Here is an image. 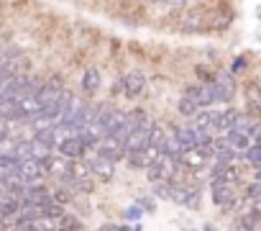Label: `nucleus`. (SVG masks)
<instances>
[{
  "mask_svg": "<svg viewBox=\"0 0 261 231\" xmlns=\"http://www.w3.org/2000/svg\"><path fill=\"white\" fill-rule=\"evenodd\" d=\"M210 159H213V149H210V144H195V147H190V149H182V154H179L177 162H182L187 170L200 172L202 167H207Z\"/></svg>",
  "mask_w": 261,
  "mask_h": 231,
  "instance_id": "obj_1",
  "label": "nucleus"
},
{
  "mask_svg": "<svg viewBox=\"0 0 261 231\" xmlns=\"http://www.w3.org/2000/svg\"><path fill=\"white\" fill-rule=\"evenodd\" d=\"M95 152H97L100 157L113 159V162H120V159L125 157L123 139H118V136H113V134H102V136L97 139V144H95Z\"/></svg>",
  "mask_w": 261,
  "mask_h": 231,
  "instance_id": "obj_2",
  "label": "nucleus"
},
{
  "mask_svg": "<svg viewBox=\"0 0 261 231\" xmlns=\"http://www.w3.org/2000/svg\"><path fill=\"white\" fill-rule=\"evenodd\" d=\"M172 200L190 208V211H197L202 205V195H200V188L195 185H174L172 188Z\"/></svg>",
  "mask_w": 261,
  "mask_h": 231,
  "instance_id": "obj_3",
  "label": "nucleus"
},
{
  "mask_svg": "<svg viewBox=\"0 0 261 231\" xmlns=\"http://www.w3.org/2000/svg\"><path fill=\"white\" fill-rule=\"evenodd\" d=\"M16 170H18V175H21V180H23L26 185H31V182H41V180L46 177L44 165H41V159H36V157H26V159H21V162L16 165Z\"/></svg>",
  "mask_w": 261,
  "mask_h": 231,
  "instance_id": "obj_4",
  "label": "nucleus"
},
{
  "mask_svg": "<svg viewBox=\"0 0 261 231\" xmlns=\"http://www.w3.org/2000/svg\"><path fill=\"white\" fill-rule=\"evenodd\" d=\"M213 90H215V103H230L236 98V80L230 72H220L213 77Z\"/></svg>",
  "mask_w": 261,
  "mask_h": 231,
  "instance_id": "obj_5",
  "label": "nucleus"
},
{
  "mask_svg": "<svg viewBox=\"0 0 261 231\" xmlns=\"http://www.w3.org/2000/svg\"><path fill=\"white\" fill-rule=\"evenodd\" d=\"M213 203L220 208H233L238 203V195L233 190V182L225 180H213Z\"/></svg>",
  "mask_w": 261,
  "mask_h": 231,
  "instance_id": "obj_6",
  "label": "nucleus"
},
{
  "mask_svg": "<svg viewBox=\"0 0 261 231\" xmlns=\"http://www.w3.org/2000/svg\"><path fill=\"white\" fill-rule=\"evenodd\" d=\"M187 98H192L200 108H210L215 103V90H213V82H200V85H190L185 90Z\"/></svg>",
  "mask_w": 261,
  "mask_h": 231,
  "instance_id": "obj_7",
  "label": "nucleus"
},
{
  "mask_svg": "<svg viewBox=\"0 0 261 231\" xmlns=\"http://www.w3.org/2000/svg\"><path fill=\"white\" fill-rule=\"evenodd\" d=\"M41 165H44V172H46L49 177H59V180L67 177V170H69V159H67V157L49 152V154L41 159Z\"/></svg>",
  "mask_w": 261,
  "mask_h": 231,
  "instance_id": "obj_8",
  "label": "nucleus"
},
{
  "mask_svg": "<svg viewBox=\"0 0 261 231\" xmlns=\"http://www.w3.org/2000/svg\"><path fill=\"white\" fill-rule=\"evenodd\" d=\"M123 90H125L128 98L144 95V90H146V75H144L141 70H130V72L123 77Z\"/></svg>",
  "mask_w": 261,
  "mask_h": 231,
  "instance_id": "obj_9",
  "label": "nucleus"
},
{
  "mask_svg": "<svg viewBox=\"0 0 261 231\" xmlns=\"http://www.w3.org/2000/svg\"><path fill=\"white\" fill-rule=\"evenodd\" d=\"M62 82L54 77V80H49V82H41V87H39V93H36V98H39V103H41V110L44 108H49V105H54L57 100H59V95H62Z\"/></svg>",
  "mask_w": 261,
  "mask_h": 231,
  "instance_id": "obj_10",
  "label": "nucleus"
},
{
  "mask_svg": "<svg viewBox=\"0 0 261 231\" xmlns=\"http://www.w3.org/2000/svg\"><path fill=\"white\" fill-rule=\"evenodd\" d=\"M57 149H59V154L67 157V159H77V157L85 154V144H82V139H80L77 134L59 139V142H57Z\"/></svg>",
  "mask_w": 261,
  "mask_h": 231,
  "instance_id": "obj_11",
  "label": "nucleus"
},
{
  "mask_svg": "<svg viewBox=\"0 0 261 231\" xmlns=\"http://www.w3.org/2000/svg\"><path fill=\"white\" fill-rule=\"evenodd\" d=\"M90 170H92V177H97V180H102V182H110L113 175H115V162L108 159V157H100V154H97V157L92 159Z\"/></svg>",
  "mask_w": 261,
  "mask_h": 231,
  "instance_id": "obj_12",
  "label": "nucleus"
},
{
  "mask_svg": "<svg viewBox=\"0 0 261 231\" xmlns=\"http://www.w3.org/2000/svg\"><path fill=\"white\" fill-rule=\"evenodd\" d=\"M21 198L29 200V203H49L51 200V190L44 188L41 182H31V185H23Z\"/></svg>",
  "mask_w": 261,
  "mask_h": 231,
  "instance_id": "obj_13",
  "label": "nucleus"
},
{
  "mask_svg": "<svg viewBox=\"0 0 261 231\" xmlns=\"http://www.w3.org/2000/svg\"><path fill=\"white\" fill-rule=\"evenodd\" d=\"M238 119H241V110H236V108H225L223 113L215 115V131H218L220 136H225V134L236 126Z\"/></svg>",
  "mask_w": 261,
  "mask_h": 231,
  "instance_id": "obj_14",
  "label": "nucleus"
},
{
  "mask_svg": "<svg viewBox=\"0 0 261 231\" xmlns=\"http://www.w3.org/2000/svg\"><path fill=\"white\" fill-rule=\"evenodd\" d=\"M215 110H210V108H197L195 110V115H192V126L195 129H205V131H215Z\"/></svg>",
  "mask_w": 261,
  "mask_h": 231,
  "instance_id": "obj_15",
  "label": "nucleus"
},
{
  "mask_svg": "<svg viewBox=\"0 0 261 231\" xmlns=\"http://www.w3.org/2000/svg\"><path fill=\"white\" fill-rule=\"evenodd\" d=\"M100 82H102V75H100L97 67H90V70L82 75V90H85L87 95H95V93L100 90Z\"/></svg>",
  "mask_w": 261,
  "mask_h": 231,
  "instance_id": "obj_16",
  "label": "nucleus"
},
{
  "mask_svg": "<svg viewBox=\"0 0 261 231\" xmlns=\"http://www.w3.org/2000/svg\"><path fill=\"white\" fill-rule=\"evenodd\" d=\"M162 152H164L167 157H174V159H179V154H182V144L177 142V136H174V134L164 136V142H162Z\"/></svg>",
  "mask_w": 261,
  "mask_h": 231,
  "instance_id": "obj_17",
  "label": "nucleus"
},
{
  "mask_svg": "<svg viewBox=\"0 0 261 231\" xmlns=\"http://www.w3.org/2000/svg\"><path fill=\"white\" fill-rule=\"evenodd\" d=\"M174 136H177V142L182 144V149H190V147H195V144H197V139H195V129H192V126L177 129V131H174Z\"/></svg>",
  "mask_w": 261,
  "mask_h": 231,
  "instance_id": "obj_18",
  "label": "nucleus"
},
{
  "mask_svg": "<svg viewBox=\"0 0 261 231\" xmlns=\"http://www.w3.org/2000/svg\"><path fill=\"white\" fill-rule=\"evenodd\" d=\"M151 185H154V198L172 200V188H174V182H169V180H156V182H151Z\"/></svg>",
  "mask_w": 261,
  "mask_h": 231,
  "instance_id": "obj_19",
  "label": "nucleus"
},
{
  "mask_svg": "<svg viewBox=\"0 0 261 231\" xmlns=\"http://www.w3.org/2000/svg\"><path fill=\"white\" fill-rule=\"evenodd\" d=\"M197 108H200V105H197L192 98H187V95H182L179 103H177V110H179V115H185V119H192Z\"/></svg>",
  "mask_w": 261,
  "mask_h": 231,
  "instance_id": "obj_20",
  "label": "nucleus"
},
{
  "mask_svg": "<svg viewBox=\"0 0 261 231\" xmlns=\"http://www.w3.org/2000/svg\"><path fill=\"white\" fill-rule=\"evenodd\" d=\"M241 154H246V159H248L253 167H258V165H261V147H258L256 142H253V144H248Z\"/></svg>",
  "mask_w": 261,
  "mask_h": 231,
  "instance_id": "obj_21",
  "label": "nucleus"
},
{
  "mask_svg": "<svg viewBox=\"0 0 261 231\" xmlns=\"http://www.w3.org/2000/svg\"><path fill=\"white\" fill-rule=\"evenodd\" d=\"M51 200L59 203V205H67V203H72V190H67V188H57V190H51Z\"/></svg>",
  "mask_w": 261,
  "mask_h": 231,
  "instance_id": "obj_22",
  "label": "nucleus"
},
{
  "mask_svg": "<svg viewBox=\"0 0 261 231\" xmlns=\"http://www.w3.org/2000/svg\"><path fill=\"white\" fill-rule=\"evenodd\" d=\"M59 228H82V221L80 218H74V216H62L59 218Z\"/></svg>",
  "mask_w": 261,
  "mask_h": 231,
  "instance_id": "obj_23",
  "label": "nucleus"
},
{
  "mask_svg": "<svg viewBox=\"0 0 261 231\" xmlns=\"http://www.w3.org/2000/svg\"><path fill=\"white\" fill-rule=\"evenodd\" d=\"M258 193H261V182L256 180V182H251V185H248V190H246V198H248L251 203H258V198H261Z\"/></svg>",
  "mask_w": 261,
  "mask_h": 231,
  "instance_id": "obj_24",
  "label": "nucleus"
},
{
  "mask_svg": "<svg viewBox=\"0 0 261 231\" xmlns=\"http://www.w3.org/2000/svg\"><path fill=\"white\" fill-rule=\"evenodd\" d=\"M144 216V211H141V205L136 203V205H130L128 211H125V218H130V221H139Z\"/></svg>",
  "mask_w": 261,
  "mask_h": 231,
  "instance_id": "obj_25",
  "label": "nucleus"
},
{
  "mask_svg": "<svg viewBox=\"0 0 261 231\" xmlns=\"http://www.w3.org/2000/svg\"><path fill=\"white\" fill-rule=\"evenodd\" d=\"M246 64H248V62H246L243 57H238V59L233 62V70H230V75H238V72H243V70H246Z\"/></svg>",
  "mask_w": 261,
  "mask_h": 231,
  "instance_id": "obj_26",
  "label": "nucleus"
},
{
  "mask_svg": "<svg viewBox=\"0 0 261 231\" xmlns=\"http://www.w3.org/2000/svg\"><path fill=\"white\" fill-rule=\"evenodd\" d=\"M197 80H200V82H213V75H210L205 67H197Z\"/></svg>",
  "mask_w": 261,
  "mask_h": 231,
  "instance_id": "obj_27",
  "label": "nucleus"
},
{
  "mask_svg": "<svg viewBox=\"0 0 261 231\" xmlns=\"http://www.w3.org/2000/svg\"><path fill=\"white\" fill-rule=\"evenodd\" d=\"M141 205H144L146 211H151V208H154V200H151V198H144V200H141Z\"/></svg>",
  "mask_w": 261,
  "mask_h": 231,
  "instance_id": "obj_28",
  "label": "nucleus"
},
{
  "mask_svg": "<svg viewBox=\"0 0 261 231\" xmlns=\"http://www.w3.org/2000/svg\"><path fill=\"white\" fill-rule=\"evenodd\" d=\"M167 3H172V6H182L185 0H167Z\"/></svg>",
  "mask_w": 261,
  "mask_h": 231,
  "instance_id": "obj_29",
  "label": "nucleus"
}]
</instances>
